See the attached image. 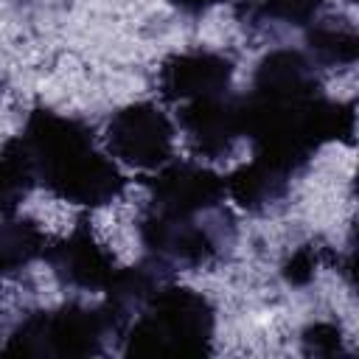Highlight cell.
<instances>
[{
	"mask_svg": "<svg viewBox=\"0 0 359 359\" xmlns=\"http://www.w3.org/2000/svg\"><path fill=\"white\" fill-rule=\"evenodd\" d=\"M227 196L224 177L199 163H165L149 182V205L160 213L194 216L222 205Z\"/></svg>",
	"mask_w": 359,
	"mask_h": 359,
	"instance_id": "obj_6",
	"label": "cell"
},
{
	"mask_svg": "<svg viewBox=\"0 0 359 359\" xmlns=\"http://www.w3.org/2000/svg\"><path fill=\"white\" fill-rule=\"evenodd\" d=\"M137 233L151 258L168 269H196L222 258L236 241V219L224 205L194 216L160 213L146 208Z\"/></svg>",
	"mask_w": 359,
	"mask_h": 359,
	"instance_id": "obj_3",
	"label": "cell"
},
{
	"mask_svg": "<svg viewBox=\"0 0 359 359\" xmlns=\"http://www.w3.org/2000/svg\"><path fill=\"white\" fill-rule=\"evenodd\" d=\"M323 255H325V247H317L314 241L297 247L286 258V264H283V280L289 286H306V283H311L314 280V272H317V266L323 261Z\"/></svg>",
	"mask_w": 359,
	"mask_h": 359,
	"instance_id": "obj_18",
	"label": "cell"
},
{
	"mask_svg": "<svg viewBox=\"0 0 359 359\" xmlns=\"http://www.w3.org/2000/svg\"><path fill=\"white\" fill-rule=\"evenodd\" d=\"M250 93L272 101H297V98L320 95L323 84L317 76V65L306 53L292 48H278L258 62Z\"/></svg>",
	"mask_w": 359,
	"mask_h": 359,
	"instance_id": "obj_11",
	"label": "cell"
},
{
	"mask_svg": "<svg viewBox=\"0 0 359 359\" xmlns=\"http://www.w3.org/2000/svg\"><path fill=\"white\" fill-rule=\"evenodd\" d=\"M36 185L20 137H11L0 151V213H14Z\"/></svg>",
	"mask_w": 359,
	"mask_h": 359,
	"instance_id": "obj_15",
	"label": "cell"
},
{
	"mask_svg": "<svg viewBox=\"0 0 359 359\" xmlns=\"http://www.w3.org/2000/svg\"><path fill=\"white\" fill-rule=\"evenodd\" d=\"M180 129L185 132L188 146L199 157H224L233 143L241 137V98L238 95H213L185 101L180 109Z\"/></svg>",
	"mask_w": 359,
	"mask_h": 359,
	"instance_id": "obj_9",
	"label": "cell"
},
{
	"mask_svg": "<svg viewBox=\"0 0 359 359\" xmlns=\"http://www.w3.org/2000/svg\"><path fill=\"white\" fill-rule=\"evenodd\" d=\"M306 56L317 67H345L359 59V36L353 28L317 22L306 31Z\"/></svg>",
	"mask_w": 359,
	"mask_h": 359,
	"instance_id": "obj_14",
	"label": "cell"
},
{
	"mask_svg": "<svg viewBox=\"0 0 359 359\" xmlns=\"http://www.w3.org/2000/svg\"><path fill=\"white\" fill-rule=\"evenodd\" d=\"M171 272L165 264H160L157 258H146L135 266H123L115 269L109 283L104 286L107 300H104V314L107 323L112 328V337H121L126 331V325L132 323V317L143 309V303L163 286L171 280Z\"/></svg>",
	"mask_w": 359,
	"mask_h": 359,
	"instance_id": "obj_10",
	"label": "cell"
},
{
	"mask_svg": "<svg viewBox=\"0 0 359 359\" xmlns=\"http://www.w3.org/2000/svg\"><path fill=\"white\" fill-rule=\"evenodd\" d=\"M348 3H356V0H348Z\"/></svg>",
	"mask_w": 359,
	"mask_h": 359,
	"instance_id": "obj_20",
	"label": "cell"
},
{
	"mask_svg": "<svg viewBox=\"0 0 359 359\" xmlns=\"http://www.w3.org/2000/svg\"><path fill=\"white\" fill-rule=\"evenodd\" d=\"M300 345L306 356H337L342 353V328L328 320L311 323L303 328Z\"/></svg>",
	"mask_w": 359,
	"mask_h": 359,
	"instance_id": "obj_17",
	"label": "cell"
},
{
	"mask_svg": "<svg viewBox=\"0 0 359 359\" xmlns=\"http://www.w3.org/2000/svg\"><path fill=\"white\" fill-rule=\"evenodd\" d=\"M325 0H255L252 6L238 8L244 20H264L280 25H306L323 8Z\"/></svg>",
	"mask_w": 359,
	"mask_h": 359,
	"instance_id": "obj_16",
	"label": "cell"
},
{
	"mask_svg": "<svg viewBox=\"0 0 359 359\" xmlns=\"http://www.w3.org/2000/svg\"><path fill=\"white\" fill-rule=\"evenodd\" d=\"M216 311L202 292L163 283L132 317L123 356H208L213 351Z\"/></svg>",
	"mask_w": 359,
	"mask_h": 359,
	"instance_id": "obj_2",
	"label": "cell"
},
{
	"mask_svg": "<svg viewBox=\"0 0 359 359\" xmlns=\"http://www.w3.org/2000/svg\"><path fill=\"white\" fill-rule=\"evenodd\" d=\"M112 337L104 309H87L79 303H65L59 309H39L22 317V323L8 337V356H98L104 339Z\"/></svg>",
	"mask_w": 359,
	"mask_h": 359,
	"instance_id": "obj_4",
	"label": "cell"
},
{
	"mask_svg": "<svg viewBox=\"0 0 359 359\" xmlns=\"http://www.w3.org/2000/svg\"><path fill=\"white\" fill-rule=\"evenodd\" d=\"M48 238L28 216L0 213V278H14L42 258Z\"/></svg>",
	"mask_w": 359,
	"mask_h": 359,
	"instance_id": "obj_13",
	"label": "cell"
},
{
	"mask_svg": "<svg viewBox=\"0 0 359 359\" xmlns=\"http://www.w3.org/2000/svg\"><path fill=\"white\" fill-rule=\"evenodd\" d=\"M42 258L48 261L50 272L56 275V280L62 286L84 289V292L104 289L109 283L112 272L118 269L112 252L95 238V233L90 230V224L84 219L65 238L45 247Z\"/></svg>",
	"mask_w": 359,
	"mask_h": 359,
	"instance_id": "obj_7",
	"label": "cell"
},
{
	"mask_svg": "<svg viewBox=\"0 0 359 359\" xmlns=\"http://www.w3.org/2000/svg\"><path fill=\"white\" fill-rule=\"evenodd\" d=\"M107 146L126 165L151 171L171 160L174 123L149 101L121 107L107 123Z\"/></svg>",
	"mask_w": 359,
	"mask_h": 359,
	"instance_id": "obj_5",
	"label": "cell"
},
{
	"mask_svg": "<svg viewBox=\"0 0 359 359\" xmlns=\"http://www.w3.org/2000/svg\"><path fill=\"white\" fill-rule=\"evenodd\" d=\"M17 137L34 180L65 202L104 208L126 185L121 168L95 149L93 129L79 118L36 107Z\"/></svg>",
	"mask_w": 359,
	"mask_h": 359,
	"instance_id": "obj_1",
	"label": "cell"
},
{
	"mask_svg": "<svg viewBox=\"0 0 359 359\" xmlns=\"http://www.w3.org/2000/svg\"><path fill=\"white\" fill-rule=\"evenodd\" d=\"M292 177L258 157L238 165L233 174L224 177L227 194L247 210H266L289 194Z\"/></svg>",
	"mask_w": 359,
	"mask_h": 359,
	"instance_id": "obj_12",
	"label": "cell"
},
{
	"mask_svg": "<svg viewBox=\"0 0 359 359\" xmlns=\"http://www.w3.org/2000/svg\"><path fill=\"white\" fill-rule=\"evenodd\" d=\"M233 59L216 50L171 53L157 76V87L168 101H196L224 95L233 81Z\"/></svg>",
	"mask_w": 359,
	"mask_h": 359,
	"instance_id": "obj_8",
	"label": "cell"
},
{
	"mask_svg": "<svg viewBox=\"0 0 359 359\" xmlns=\"http://www.w3.org/2000/svg\"><path fill=\"white\" fill-rule=\"evenodd\" d=\"M213 3H219V0H171V6L174 8H180L182 14H202V11H208Z\"/></svg>",
	"mask_w": 359,
	"mask_h": 359,
	"instance_id": "obj_19",
	"label": "cell"
}]
</instances>
